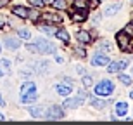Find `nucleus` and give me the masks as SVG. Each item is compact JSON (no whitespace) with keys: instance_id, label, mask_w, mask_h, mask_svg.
<instances>
[{"instance_id":"obj_37","label":"nucleus","mask_w":133,"mask_h":125,"mask_svg":"<svg viewBox=\"0 0 133 125\" xmlns=\"http://www.w3.org/2000/svg\"><path fill=\"white\" fill-rule=\"evenodd\" d=\"M130 97H131V99H133V90H131V92H130Z\"/></svg>"},{"instance_id":"obj_34","label":"nucleus","mask_w":133,"mask_h":125,"mask_svg":"<svg viewBox=\"0 0 133 125\" xmlns=\"http://www.w3.org/2000/svg\"><path fill=\"white\" fill-rule=\"evenodd\" d=\"M7 2H9V0H0V7H4V5H7Z\"/></svg>"},{"instance_id":"obj_9","label":"nucleus","mask_w":133,"mask_h":125,"mask_svg":"<svg viewBox=\"0 0 133 125\" xmlns=\"http://www.w3.org/2000/svg\"><path fill=\"white\" fill-rule=\"evenodd\" d=\"M76 38H78L79 44H83V45H87V44L92 42V35H90L88 31H85V30H79L78 35H76Z\"/></svg>"},{"instance_id":"obj_40","label":"nucleus","mask_w":133,"mask_h":125,"mask_svg":"<svg viewBox=\"0 0 133 125\" xmlns=\"http://www.w3.org/2000/svg\"><path fill=\"white\" fill-rule=\"evenodd\" d=\"M0 50H2V45H0Z\"/></svg>"},{"instance_id":"obj_19","label":"nucleus","mask_w":133,"mask_h":125,"mask_svg":"<svg viewBox=\"0 0 133 125\" xmlns=\"http://www.w3.org/2000/svg\"><path fill=\"white\" fill-rule=\"evenodd\" d=\"M88 99H90V103H92L97 110H102V108H105V104H107V103L102 101V99H95V97H88Z\"/></svg>"},{"instance_id":"obj_39","label":"nucleus","mask_w":133,"mask_h":125,"mask_svg":"<svg viewBox=\"0 0 133 125\" xmlns=\"http://www.w3.org/2000/svg\"><path fill=\"white\" fill-rule=\"evenodd\" d=\"M43 2H52V0H43Z\"/></svg>"},{"instance_id":"obj_16","label":"nucleus","mask_w":133,"mask_h":125,"mask_svg":"<svg viewBox=\"0 0 133 125\" xmlns=\"http://www.w3.org/2000/svg\"><path fill=\"white\" fill-rule=\"evenodd\" d=\"M28 92H36V85L33 82H26L23 87H21V94H28Z\"/></svg>"},{"instance_id":"obj_31","label":"nucleus","mask_w":133,"mask_h":125,"mask_svg":"<svg viewBox=\"0 0 133 125\" xmlns=\"http://www.w3.org/2000/svg\"><path fill=\"white\" fill-rule=\"evenodd\" d=\"M74 54H78L79 57H85V56H87V54H85V50H83V49H74Z\"/></svg>"},{"instance_id":"obj_24","label":"nucleus","mask_w":133,"mask_h":125,"mask_svg":"<svg viewBox=\"0 0 133 125\" xmlns=\"http://www.w3.org/2000/svg\"><path fill=\"white\" fill-rule=\"evenodd\" d=\"M52 5H54L55 9H66V0H52Z\"/></svg>"},{"instance_id":"obj_4","label":"nucleus","mask_w":133,"mask_h":125,"mask_svg":"<svg viewBox=\"0 0 133 125\" xmlns=\"http://www.w3.org/2000/svg\"><path fill=\"white\" fill-rule=\"evenodd\" d=\"M47 118L49 120H61L62 116H64V113H62V108L61 106H50L49 110H47Z\"/></svg>"},{"instance_id":"obj_10","label":"nucleus","mask_w":133,"mask_h":125,"mask_svg":"<svg viewBox=\"0 0 133 125\" xmlns=\"http://www.w3.org/2000/svg\"><path fill=\"white\" fill-rule=\"evenodd\" d=\"M19 45L21 44H19V40H17V38H14V37H5V47H7V49L16 50Z\"/></svg>"},{"instance_id":"obj_20","label":"nucleus","mask_w":133,"mask_h":125,"mask_svg":"<svg viewBox=\"0 0 133 125\" xmlns=\"http://www.w3.org/2000/svg\"><path fill=\"white\" fill-rule=\"evenodd\" d=\"M40 31H43V33H47V35H55V28L50 25H40Z\"/></svg>"},{"instance_id":"obj_42","label":"nucleus","mask_w":133,"mask_h":125,"mask_svg":"<svg viewBox=\"0 0 133 125\" xmlns=\"http://www.w3.org/2000/svg\"><path fill=\"white\" fill-rule=\"evenodd\" d=\"M131 2H133V0H131Z\"/></svg>"},{"instance_id":"obj_7","label":"nucleus","mask_w":133,"mask_h":125,"mask_svg":"<svg viewBox=\"0 0 133 125\" xmlns=\"http://www.w3.org/2000/svg\"><path fill=\"white\" fill-rule=\"evenodd\" d=\"M74 23H83L87 21V9H79V10H73V14H71Z\"/></svg>"},{"instance_id":"obj_30","label":"nucleus","mask_w":133,"mask_h":125,"mask_svg":"<svg viewBox=\"0 0 133 125\" xmlns=\"http://www.w3.org/2000/svg\"><path fill=\"white\" fill-rule=\"evenodd\" d=\"M99 49L100 50H102V49L104 50H111V45H109V42H102V44L99 45Z\"/></svg>"},{"instance_id":"obj_8","label":"nucleus","mask_w":133,"mask_h":125,"mask_svg":"<svg viewBox=\"0 0 133 125\" xmlns=\"http://www.w3.org/2000/svg\"><path fill=\"white\" fill-rule=\"evenodd\" d=\"M83 94H79V97H74V99H66L64 101V108H78L81 103H83Z\"/></svg>"},{"instance_id":"obj_15","label":"nucleus","mask_w":133,"mask_h":125,"mask_svg":"<svg viewBox=\"0 0 133 125\" xmlns=\"http://www.w3.org/2000/svg\"><path fill=\"white\" fill-rule=\"evenodd\" d=\"M43 19L49 23V21H52V23H61L62 21V16H57L54 14V12H47V14H43Z\"/></svg>"},{"instance_id":"obj_3","label":"nucleus","mask_w":133,"mask_h":125,"mask_svg":"<svg viewBox=\"0 0 133 125\" xmlns=\"http://www.w3.org/2000/svg\"><path fill=\"white\" fill-rule=\"evenodd\" d=\"M130 33L128 31H118L116 33V42H118L121 50H130Z\"/></svg>"},{"instance_id":"obj_33","label":"nucleus","mask_w":133,"mask_h":125,"mask_svg":"<svg viewBox=\"0 0 133 125\" xmlns=\"http://www.w3.org/2000/svg\"><path fill=\"white\" fill-rule=\"evenodd\" d=\"M4 25H5V19L0 16V30H2V26H4Z\"/></svg>"},{"instance_id":"obj_17","label":"nucleus","mask_w":133,"mask_h":125,"mask_svg":"<svg viewBox=\"0 0 133 125\" xmlns=\"http://www.w3.org/2000/svg\"><path fill=\"white\" fill-rule=\"evenodd\" d=\"M55 37H57L59 40H62L64 44H69V33L66 30H57L55 31Z\"/></svg>"},{"instance_id":"obj_6","label":"nucleus","mask_w":133,"mask_h":125,"mask_svg":"<svg viewBox=\"0 0 133 125\" xmlns=\"http://www.w3.org/2000/svg\"><path fill=\"white\" fill-rule=\"evenodd\" d=\"M92 64L94 66H105V64H109V57L105 54H95L92 57Z\"/></svg>"},{"instance_id":"obj_1","label":"nucleus","mask_w":133,"mask_h":125,"mask_svg":"<svg viewBox=\"0 0 133 125\" xmlns=\"http://www.w3.org/2000/svg\"><path fill=\"white\" fill-rule=\"evenodd\" d=\"M35 47H36V52L40 54H54L55 52V47L45 38H35Z\"/></svg>"},{"instance_id":"obj_28","label":"nucleus","mask_w":133,"mask_h":125,"mask_svg":"<svg viewBox=\"0 0 133 125\" xmlns=\"http://www.w3.org/2000/svg\"><path fill=\"white\" fill-rule=\"evenodd\" d=\"M74 7L76 9H87V4H85V0H76L74 2Z\"/></svg>"},{"instance_id":"obj_12","label":"nucleus","mask_w":133,"mask_h":125,"mask_svg":"<svg viewBox=\"0 0 133 125\" xmlns=\"http://www.w3.org/2000/svg\"><path fill=\"white\" fill-rule=\"evenodd\" d=\"M55 90H57V94H61V96H69L71 90H73V87H71V85L59 84V85H55Z\"/></svg>"},{"instance_id":"obj_21","label":"nucleus","mask_w":133,"mask_h":125,"mask_svg":"<svg viewBox=\"0 0 133 125\" xmlns=\"http://www.w3.org/2000/svg\"><path fill=\"white\" fill-rule=\"evenodd\" d=\"M30 115L35 116V118H38V116L43 115V108H40V106H35V108H33V106H31V108H30Z\"/></svg>"},{"instance_id":"obj_38","label":"nucleus","mask_w":133,"mask_h":125,"mask_svg":"<svg viewBox=\"0 0 133 125\" xmlns=\"http://www.w3.org/2000/svg\"><path fill=\"white\" fill-rule=\"evenodd\" d=\"M2 75H4V71H2V70H0V76H2Z\"/></svg>"},{"instance_id":"obj_14","label":"nucleus","mask_w":133,"mask_h":125,"mask_svg":"<svg viewBox=\"0 0 133 125\" xmlns=\"http://www.w3.org/2000/svg\"><path fill=\"white\" fill-rule=\"evenodd\" d=\"M12 14L19 16V17H30V9H26V7H14Z\"/></svg>"},{"instance_id":"obj_36","label":"nucleus","mask_w":133,"mask_h":125,"mask_svg":"<svg viewBox=\"0 0 133 125\" xmlns=\"http://www.w3.org/2000/svg\"><path fill=\"white\" fill-rule=\"evenodd\" d=\"M2 120H5V116L2 115V113H0V122H2Z\"/></svg>"},{"instance_id":"obj_35","label":"nucleus","mask_w":133,"mask_h":125,"mask_svg":"<svg viewBox=\"0 0 133 125\" xmlns=\"http://www.w3.org/2000/svg\"><path fill=\"white\" fill-rule=\"evenodd\" d=\"M0 106H4V99H2V96H0Z\"/></svg>"},{"instance_id":"obj_27","label":"nucleus","mask_w":133,"mask_h":125,"mask_svg":"<svg viewBox=\"0 0 133 125\" xmlns=\"http://www.w3.org/2000/svg\"><path fill=\"white\" fill-rule=\"evenodd\" d=\"M30 4L33 5V7H38V9H40V7H43V5H45V2H43V0H30Z\"/></svg>"},{"instance_id":"obj_22","label":"nucleus","mask_w":133,"mask_h":125,"mask_svg":"<svg viewBox=\"0 0 133 125\" xmlns=\"http://www.w3.org/2000/svg\"><path fill=\"white\" fill-rule=\"evenodd\" d=\"M17 37L19 38H31V31L30 30H24V28H21V30H17Z\"/></svg>"},{"instance_id":"obj_32","label":"nucleus","mask_w":133,"mask_h":125,"mask_svg":"<svg viewBox=\"0 0 133 125\" xmlns=\"http://www.w3.org/2000/svg\"><path fill=\"white\" fill-rule=\"evenodd\" d=\"M76 70H78V73H79V75H83V73H85L83 66H76Z\"/></svg>"},{"instance_id":"obj_29","label":"nucleus","mask_w":133,"mask_h":125,"mask_svg":"<svg viewBox=\"0 0 133 125\" xmlns=\"http://www.w3.org/2000/svg\"><path fill=\"white\" fill-rule=\"evenodd\" d=\"M88 7L90 9H97L99 7V0H88Z\"/></svg>"},{"instance_id":"obj_5","label":"nucleus","mask_w":133,"mask_h":125,"mask_svg":"<svg viewBox=\"0 0 133 125\" xmlns=\"http://www.w3.org/2000/svg\"><path fill=\"white\" fill-rule=\"evenodd\" d=\"M128 66V61H118V63H109L107 71L109 73H116V71H121Z\"/></svg>"},{"instance_id":"obj_2","label":"nucleus","mask_w":133,"mask_h":125,"mask_svg":"<svg viewBox=\"0 0 133 125\" xmlns=\"http://www.w3.org/2000/svg\"><path fill=\"white\" fill-rule=\"evenodd\" d=\"M112 90H114V85L111 80H100L95 85V94L97 96H109L112 94Z\"/></svg>"},{"instance_id":"obj_11","label":"nucleus","mask_w":133,"mask_h":125,"mask_svg":"<svg viewBox=\"0 0 133 125\" xmlns=\"http://www.w3.org/2000/svg\"><path fill=\"white\" fill-rule=\"evenodd\" d=\"M36 101V92H28V94H21V103L23 104H31Z\"/></svg>"},{"instance_id":"obj_13","label":"nucleus","mask_w":133,"mask_h":125,"mask_svg":"<svg viewBox=\"0 0 133 125\" xmlns=\"http://www.w3.org/2000/svg\"><path fill=\"white\" fill-rule=\"evenodd\" d=\"M114 111H116L118 116H124L126 113H128V104H126V103H118L116 108H114Z\"/></svg>"},{"instance_id":"obj_41","label":"nucleus","mask_w":133,"mask_h":125,"mask_svg":"<svg viewBox=\"0 0 133 125\" xmlns=\"http://www.w3.org/2000/svg\"><path fill=\"white\" fill-rule=\"evenodd\" d=\"M131 28H133V23H131Z\"/></svg>"},{"instance_id":"obj_25","label":"nucleus","mask_w":133,"mask_h":125,"mask_svg":"<svg viewBox=\"0 0 133 125\" xmlns=\"http://www.w3.org/2000/svg\"><path fill=\"white\" fill-rule=\"evenodd\" d=\"M119 80L124 85H131V76H128V75H119Z\"/></svg>"},{"instance_id":"obj_26","label":"nucleus","mask_w":133,"mask_h":125,"mask_svg":"<svg viewBox=\"0 0 133 125\" xmlns=\"http://www.w3.org/2000/svg\"><path fill=\"white\" fill-rule=\"evenodd\" d=\"M83 85L85 87H92L94 85V78L92 76H83Z\"/></svg>"},{"instance_id":"obj_18","label":"nucleus","mask_w":133,"mask_h":125,"mask_svg":"<svg viewBox=\"0 0 133 125\" xmlns=\"http://www.w3.org/2000/svg\"><path fill=\"white\" fill-rule=\"evenodd\" d=\"M119 9H121V4L118 2V4H114V5H111V7H107V9L104 10V14H105V16H112V14H116Z\"/></svg>"},{"instance_id":"obj_23","label":"nucleus","mask_w":133,"mask_h":125,"mask_svg":"<svg viewBox=\"0 0 133 125\" xmlns=\"http://www.w3.org/2000/svg\"><path fill=\"white\" fill-rule=\"evenodd\" d=\"M0 70L4 71V73L10 71V63H9L7 59H0Z\"/></svg>"}]
</instances>
